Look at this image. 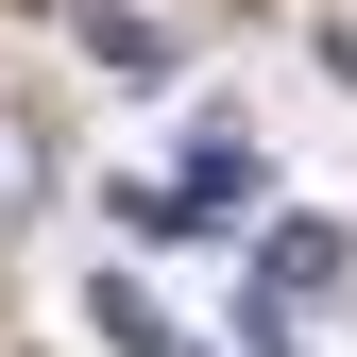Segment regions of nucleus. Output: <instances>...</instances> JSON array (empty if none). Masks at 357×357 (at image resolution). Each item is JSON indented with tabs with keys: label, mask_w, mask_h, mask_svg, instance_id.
<instances>
[{
	"label": "nucleus",
	"mask_w": 357,
	"mask_h": 357,
	"mask_svg": "<svg viewBox=\"0 0 357 357\" xmlns=\"http://www.w3.org/2000/svg\"><path fill=\"white\" fill-rule=\"evenodd\" d=\"M34 188H52V170H34V153H17V119H0V221H17Z\"/></svg>",
	"instance_id": "obj_3"
},
{
	"label": "nucleus",
	"mask_w": 357,
	"mask_h": 357,
	"mask_svg": "<svg viewBox=\"0 0 357 357\" xmlns=\"http://www.w3.org/2000/svg\"><path fill=\"white\" fill-rule=\"evenodd\" d=\"M238 204H255V137H238V119H204V153L170 170V238H188V221H238Z\"/></svg>",
	"instance_id": "obj_1"
},
{
	"label": "nucleus",
	"mask_w": 357,
	"mask_h": 357,
	"mask_svg": "<svg viewBox=\"0 0 357 357\" xmlns=\"http://www.w3.org/2000/svg\"><path fill=\"white\" fill-rule=\"evenodd\" d=\"M255 289H273V306H324L340 289V238H324V221H273V238H255Z\"/></svg>",
	"instance_id": "obj_2"
}]
</instances>
